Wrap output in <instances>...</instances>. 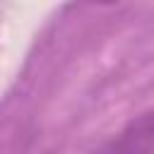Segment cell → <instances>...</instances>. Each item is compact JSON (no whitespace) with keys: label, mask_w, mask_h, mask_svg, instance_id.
Masks as SVG:
<instances>
[{"label":"cell","mask_w":154,"mask_h":154,"mask_svg":"<svg viewBox=\"0 0 154 154\" xmlns=\"http://www.w3.org/2000/svg\"><path fill=\"white\" fill-rule=\"evenodd\" d=\"M96 154H154V108L135 116Z\"/></svg>","instance_id":"cell-1"}]
</instances>
